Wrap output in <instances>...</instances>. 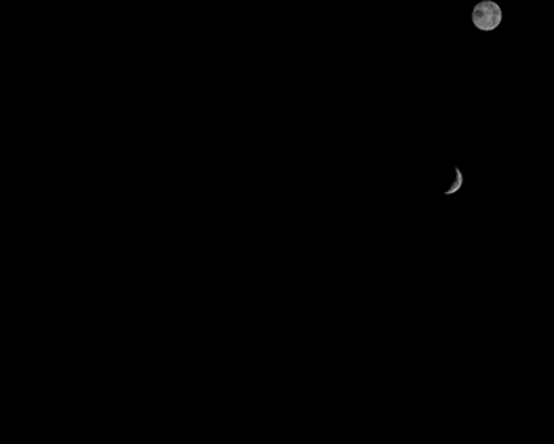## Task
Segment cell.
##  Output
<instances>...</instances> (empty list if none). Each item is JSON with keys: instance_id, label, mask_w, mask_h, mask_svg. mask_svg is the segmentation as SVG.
<instances>
[{"instance_id": "1", "label": "cell", "mask_w": 554, "mask_h": 444, "mask_svg": "<svg viewBox=\"0 0 554 444\" xmlns=\"http://www.w3.org/2000/svg\"><path fill=\"white\" fill-rule=\"evenodd\" d=\"M472 21L478 29L489 32L496 29L502 21V10L498 3L485 2L478 3L472 12Z\"/></svg>"}]
</instances>
